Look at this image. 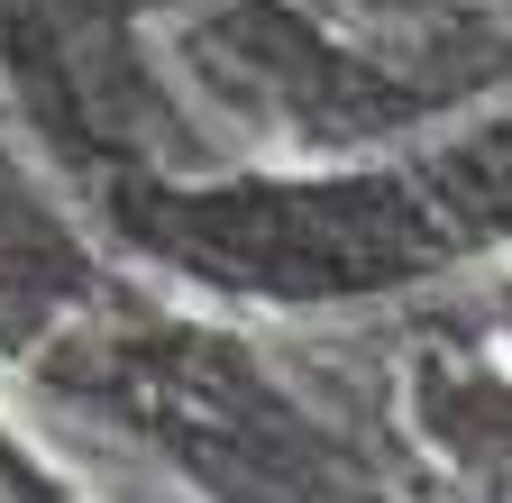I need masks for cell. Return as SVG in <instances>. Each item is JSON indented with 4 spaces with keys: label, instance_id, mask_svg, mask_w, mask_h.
<instances>
[]
</instances>
